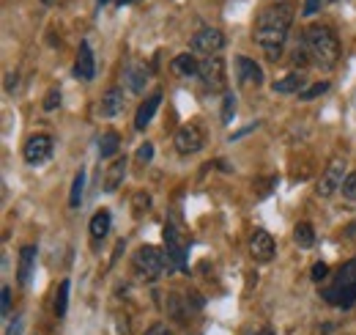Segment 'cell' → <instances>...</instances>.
<instances>
[{
  "label": "cell",
  "mask_w": 356,
  "mask_h": 335,
  "mask_svg": "<svg viewBox=\"0 0 356 335\" xmlns=\"http://www.w3.org/2000/svg\"><path fill=\"white\" fill-rule=\"evenodd\" d=\"M124 107H126V99H124V91H121V88H110V91L102 96V102H99V113H102L104 118L121 116Z\"/></svg>",
  "instance_id": "obj_15"
},
{
  "label": "cell",
  "mask_w": 356,
  "mask_h": 335,
  "mask_svg": "<svg viewBox=\"0 0 356 335\" xmlns=\"http://www.w3.org/2000/svg\"><path fill=\"white\" fill-rule=\"evenodd\" d=\"M129 3H137V0H118V6H129Z\"/></svg>",
  "instance_id": "obj_40"
},
{
  "label": "cell",
  "mask_w": 356,
  "mask_h": 335,
  "mask_svg": "<svg viewBox=\"0 0 356 335\" xmlns=\"http://www.w3.org/2000/svg\"><path fill=\"white\" fill-rule=\"evenodd\" d=\"M41 3H47V6H52V3H55V0H41Z\"/></svg>",
  "instance_id": "obj_41"
},
{
  "label": "cell",
  "mask_w": 356,
  "mask_h": 335,
  "mask_svg": "<svg viewBox=\"0 0 356 335\" xmlns=\"http://www.w3.org/2000/svg\"><path fill=\"white\" fill-rule=\"evenodd\" d=\"M36 256H38L36 245H25V248L19 250V267H16V281H19V286H27V283H30L33 267H36Z\"/></svg>",
  "instance_id": "obj_16"
},
{
  "label": "cell",
  "mask_w": 356,
  "mask_h": 335,
  "mask_svg": "<svg viewBox=\"0 0 356 335\" xmlns=\"http://www.w3.org/2000/svg\"><path fill=\"white\" fill-rule=\"evenodd\" d=\"M236 77L241 85H249V88L263 85V69L252 58H244V55L236 58Z\"/></svg>",
  "instance_id": "obj_13"
},
{
  "label": "cell",
  "mask_w": 356,
  "mask_h": 335,
  "mask_svg": "<svg viewBox=\"0 0 356 335\" xmlns=\"http://www.w3.org/2000/svg\"><path fill=\"white\" fill-rule=\"evenodd\" d=\"M321 3H324V0H304V6H302V14H304V17H313V14L321 8Z\"/></svg>",
  "instance_id": "obj_35"
},
{
  "label": "cell",
  "mask_w": 356,
  "mask_h": 335,
  "mask_svg": "<svg viewBox=\"0 0 356 335\" xmlns=\"http://www.w3.org/2000/svg\"><path fill=\"white\" fill-rule=\"evenodd\" d=\"M126 157H118L115 162H110L107 173H104V193H115L121 184H124V176H126Z\"/></svg>",
  "instance_id": "obj_19"
},
{
  "label": "cell",
  "mask_w": 356,
  "mask_h": 335,
  "mask_svg": "<svg viewBox=\"0 0 356 335\" xmlns=\"http://www.w3.org/2000/svg\"><path fill=\"white\" fill-rule=\"evenodd\" d=\"M82 195H85V171L80 168V171L74 173V182H71L69 206H71V209H80V206H82Z\"/></svg>",
  "instance_id": "obj_24"
},
{
  "label": "cell",
  "mask_w": 356,
  "mask_h": 335,
  "mask_svg": "<svg viewBox=\"0 0 356 335\" xmlns=\"http://www.w3.org/2000/svg\"><path fill=\"white\" fill-rule=\"evenodd\" d=\"M255 335H277V333H274L271 327H266V330H260V333H255Z\"/></svg>",
  "instance_id": "obj_39"
},
{
  "label": "cell",
  "mask_w": 356,
  "mask_h": 335,
  "mask_svg": "<svg viewBox=\"0 0 356 335\" xmlns=\"http://www.w3.org/2000/svg\"><path fill=\"white\" fill-rule=\"evenodd\" d=\"M321 297L335 308H351L356 305V256L348 259L332 278L326 289H321Z\"/></svg>",
  "instance_id": "obj_3"
},
{
  "label": "cell",
  "mask_w": 356,
  "mask_h": 335,
  "mask_svg": "<svg viewBox=\"0 0 356 335\" xmlns=\"http://www.w3.org/2000/svg\"><path fill=\"white\" fill-rule=\"evenodd\" d=\"M118 149H121V135H118V132L110 129V132H104V135L99 138V157H102V160L115 157Z\"/></svg>",
  "instance_id": "obj_22"
},
{
  "label": "cell",
  "mask_w": 356,
  "mask_h": 335,
  "mask_svg": "<svg viewBox=\"0 0 356 335\" xmlns=\"http://www.w3.org/2000/svg\"><path fill=\"white\" fill-rule=\"evenodd\" d=\"M74 77L85 80V83H91L96 77V58H93V50L88 41H80V50L74 58Z\"/></svg>",
  "instance_id": "obj_12"
},
{
  "label": "cell",
  "mask_w": 356,
  "mask_h": 335,
  "mask_svg": "<svg viewBox=\"0 0 356 335\" xmlns=\"http://www.w3.org/2000/svg\"><path fill=\"white\" fill-rule=\"evenodd\" d=\"M69 292H71V281H63L58 286V294H55V316L63 319L69 314Z\"/></svg>",
  "instance_id": "obj_25"
},
{
  "label": "cell",
  "mask_w": 356,
  "mask_h": 335,
  "mask_svg": "<svg viewBox=\"0 0 356 335\" xmlns=\"http://www.w3.org/2000/svg\"><path fill=\"white\" fill-rule=\"evenodd\" d=\"M16 83H19V77H16V72H11V74H8V77H5V91H8V94H11V91H14V88H16Z\"/></svg>",
  "instance_id": "obj_37"
},
{
  "label": "cell",
  "mask_w": 356,
  "mask_h": 335,
  "mask_svg": "<svg viewBox=\"0 0 356 335\" xmlns=\"http://www.w3.org/2000/svg\"><path fill=\"white\" fill-rule=\"evenodd\" d=\"M293 17H296V8H293L291 0L271 3V6H266V8L255 17L252 39H255V44L266 52L269 61H280L282 47H285V41H288V30H291V25H293Z\"/></svg>",
  "instance_id": "obj_1"
},
{
  "label": "cell",
  "mask_w": 356,
  "mask_h": 335,
  "mask_svg": "<svg viewBox=\"0 0 356 335\" xmlns=\"http://www.w3.org/2000/svg\"><path fill=\"white\" fill-rule=\"evenodd\" d=\"M96 3H99V6H104V3H110V0H96Z\"/></svg>",
  "instance_id": "obj_42"
},
{
  "label": "cell",
  "mask_w": 356,
  "mask_h": 335,
  "mask_svg": "<svg viewBox=\"0 0 356 335\" xmlns=\"http://www.w3.org/2000/svg\"><path fill=\"white\" fill-rule=\"evenodd\" d=\"M233 116H236V96L227 91L225 99H222V118H219V121H222V124H230Z\"/></svg>",
  "instance_id": "obj_27"
},
{
  "label": "cell",
  "mask_w": 356,
  "mask_h": 335,
  "mask_svg": "<svg viewBox=\"0 0 356 335\" xmlns=\"http://www.w3.org/2000/svg\"><path fill=\"white\" fill-rule=\"evenodd\" d=\"M162 237H165V256H168V270L170 267H176L181 272H186V242L181 239V234H178L176 226H165V231H162Z\"/></svg>",
  "instance_id": "obj_7"
},
{
  "label": "cell",
  "mask_w": 356,
  "mask_h": 335,
  "mask_svg": "<svg viewBox=\"0 0 356 335\" xmlns=\"http://www.w3.org/2000/svg\"><path fill=\"white\" fill-rule=\"evenodd\" d=\"M58 105H60V91L52 88V91L47 94V99H44V110H55Z\"/></svg>",
  "instance_id": "obj_33"
},
{
  "label": "cell",
  "mask_w": 356,
  "mask_h": 335,
  "mask_svg": "<svg viewBox=\"0 0 356 335\" xmlns=\"http://www.w3.org/2000/svg\"><path fill=\"white\" fill-rule=\"evenodd\" d=\"M146 335H173V330H170L168 325H162V322H157V325H151V327L146 330Z\"/></svg>",
  "instance_id": "obj_36"
},
{
  "label": "cell",
  "mask_w": 356,
  "mask_h": 335,
  "mask_svg": "<svg viewBox=\"0 0 356 335\" xmlns=\"http://www.w3.org/2000/svg\"><path fill=\"white\" fill-rule=\"evenodd\" d=\"M151 160H154V143H143V146L137 149V162L148 165Z\"/></svg>",
  "instance_id": "obj_32"
},
{
  "label": "cell",
  "mask_w": 356,
  "mask_h": 335,
  "mask_svg": "<svg viewBox=\"0 0 356 335\" xmlns=\"http://www.w3.org/2000/svg\"><path fill=\"white\" fill-rule=\"evenodd\" d=\"M329 91V83L324 80V83H315V85H310V88H304L302 94H299V99H304V102H310V99H315V96H321V94H326Z\"/></svg>",
  "instance_id": "obj_28"
},
{
  "label": "cell",
  "mask_w": 356,
  "mask_h": 335,
  "mask_svg": "<svg viewBox=\"0 0 356 335\" xmlns=\"http://www.w3.org/2000/svg\"><path fill=\"white\" fill-rule=\"evenodd\" d=\"M88 228H91V242L99 245V242L110 234V228H113V215H110L107 209H99V212L91 217V226H88Z\"/></svg>",
  "instance_id": "obj_18"
},
{
  "label": "cell",
  "mask_w": 356,
  "mask_h": 335,
  "mask_svg": "<svg viewBox=\"0 0 356 335\" xmlns=\"http://www.w3.org/2000/svg\"><path fill=\"white\" fill-rule=\"evenodd\" d=\"M310 278H313L315 283H321V281H326V278H329V264H324V261H318V264H313V272H310Z\"/></svg>",
  "instance_id": "obj_30"
},
{
  "label": "cell",
  "mask_w": 356,
  "mask_h": 335,
  "mask_svg": "<svg viewBox=\"0 0 356 335\" xmlns=\"http://www.w3.org/2000/svg\"><path fill=\"white\" fill-rule=\"evenodd\" d=\"M124 77H126L129 91H135V94H140V91L146 88V83H148V74H146V69H143V66H129Z\"/></svg>",
  "instance_id": "obj_23"
},
{
  "label": "cell",
  "mask_w": 356,
  "mask_h": 335,
  "mask_svg": "<svg viewBox=\"0 0 356 335\" xmlns=\"http://www.w3.org/2000/svg\"><path fill=\"white\" fill-rule=\"evenodd\" d=\"M173 72L178 77H197L200 74V63H197V58L192 52H181V55L173 58Z\"/></svg>",
  "instance_id": "obj_20"
},
{
  "label": "cell",
  "mask_w": 356,
  "mask_h": 335,
  "mask_svg": "<svg viewBox=\"0 0 356 335\" xmlns=\"http://www.w3.org/2000/svg\"><path fill=\"white\" fill-rule=\"evenodd\" d=\"M189 47H192L194 55L208 58V55H216V52L225 47V36H222V30H216V28H203V30H197V33L192 36Z\"/></svg>",
  "instance_id": "obj_8"
},
{
  "label": "cell",
  "mask_w": 356,
  "mask_h": 335,
  "mask_svg": "<svg viewBox=\"0 0 356 335\" xmlns=\"http://www.w3.org/2000/svg\"><path fill=\"white\" fill-rule=\"evenodd\" d=\"M135 204H137V206H135V212H137V215H143V212H148L151 198H148V195H143V193H137V195H135Z\"/></svg>",
  "instance_id": "obj_34"
},
{
  "label": "cell",
  "mask_w": 356,
  "mask_h": 335,
  "mask_svg": "<svg viewBox=\"0 0 356 335\" xmlns=\"http://www.w3.org/2000/svg\"><path fill=\"white\" fill-rule=\"evenodd\" d=\"M22 157L27 165H44L52 157V138L49 135H30L25 149H22Z\"/></svg>",
  "instance_id": "obj_11"
},
{
  "label": "cell",
  "mask_w": 356,
  "mask_h": 335,
  "mask_svg": "<svg viewBox=\"0 0 356 335\" xmlns=\"http://www.w3.org/2000/svg\"><path fill=\"white\" fill-rule=\"evenodd\" d=\"M274 250H277V245H274V237H271L269 231H255V234H252V239H249V253H252L255 261H260V264L271 261V259H274Z\"/></svg>",
  "instance_id": "obj_14"
},
{
  "label": "cell",
  "mask_w": 356,
  "mask_h": 335,
  "mask_svg": "<svg viewBox=\"0 0 356 335\" xmlns=\"http://www.w3.org/2000/svg\"><path fill=\"white\" fill-rule=\"evenodd\" d=\"M165 308H168V316H173L176 322H186L203 308V300L197 297V292H189V294L170 292L168 300H165Z\"/></svg>",
  "instance_id": "obj_5"
},
{
  "label": "cell",
  "mask_w": 356,
  "mask_h": 335,
  "mask_svg": "<svg viewBox=\"0 0 356 335\" xmlns=\"http://www.w3.org/2000/svg\"><path fill=\"white\" fill-rule=\"evenodd\" d=\"M340 190H343V195H346L348 201H354L356 204V171L346 176V182H343V187H340Z\"/></svg>",
  "instance_id": "obj_29"
},
{
  "label": "cell",
  "mask_w": 356,
  "mask_h": 335,
  "mask_svg": "<svg viewBox=\"0 0 356 335\" xmlns=\"http://www.w3.org/2000/svg\"><path fill=\"white\" fill-rule=\"evenodd\" d=\"M302 88H304V74H296V72L271 85L274 94H302Z\"/></svg>",
  "instance_id": "obj_21"
},
{
  "label": "cell",
  "mask_w": 356,
  "mask_h": 335,
  "mask_svg": "<svg viewBox=\"0 0 356 335\" xmlns=\"http://www.w3.org/2000/svg\"><path fill=\"white\" fill-rule=\"evenodd\" d=\"M203 143H205V135L197 124H183L173 138V146H176L178 154H197L203 149Z\"/></svg>",
  "instance_id": "obj_10"
},
{
  "label": "cell",
  "mask_w": 356,
  "mask_h": 335,
  "mask_svg": "<svg viewBox=\"0 0 356 335\" xmlns=\"http://www.w3.org/2000/svg\"><path fill=\"white\" fill-rule=\"evenodd\" d=\"M132 267H135V272L143 281H157L165 272V267H168V256L159 248H154V245H143L140 250H135Z\"/></svg>",
  "instance_id": "obj_4"
},
{
  "label": "cell",
  "mask_w": 356,
  "mask_h": 335,
  "mask_svg": "<svg viewBox=\"0 0 356 335\" xmlns=\"http://www.w3.org/2000/svg\"><path fill=\"white\" fill-rule=\"evenodd\" d=\"M343 182H346V160H343V157H335V160L326 165L321 182L315 184V193L324 195V198H329L332 193H337V190L343 187Z\"/></svg>",
  "instance_id": "obj_9"
},
{
  "label": "cell",
  "mask_w": 356,
  "mask_h": 335,
  "mask_svg": "<svg viewBox=\"0 0 356 335\" xmlns=\"http://www.w3.org/2000/svg\"><path fill=\"white\" fill-rule=\"evenodd\" d=\"M203 85L211 91V94H219L225 91V58L216 52V55H208L200 61V74Z\"/></svg>",
  "instance_id": "obj_6"
},
{
  "label": "cell",
  "mask_w": 356,
  "mask_h": 335,
  "mask_svg": "<svg viewBox=\"0 0 356 335\" xmlns=\"http://www.w3.org/2000/svg\"><path fill=\"white\" fill-rule=\"evenodd\" d=\"M302 47L310 58V63L321 69H332L340 61V39L326 25H310L302 36Z\"/></svg>",
  "instance_id": "obj_2"
},
{
  "label": "cell",
  "mask_w": 356,
  "mask_h": 335,
  "mask_svg": "<svg viewBox=\"0 0 356 335\" xmlns=\"http://www.w3.org/2000/svg\"><path fill=\"white\" fill-rule=\"evenodd\" d=\"M293 239H296L299 248H313L315 245V228L310 223H299L293 228Z\"/></svg>",
  "instance_id": "obj_26"
},
{
  "label": "cell",
  "mask_w": 356,
  "mask_h": 335,
  "mask_svg": "<svg viewBox=\"0 0 356 335\" xmlns=\"http://www.w3.org/2000/svg\"><path fill=\"white\" fill-rule=\"evenodd\" d=\"M159 105H162V94H159V91H157V94H151V96L140 105V110H137V116H135V127H137L140 132L154 121V116H157Z\"/></svg>",
  "instance_id": "obj_17"
},
{
  "label": "cell",
  "mask_w": 356,
  "mask_h": 335,
  "mask_svg": "<svg viewBox=\"0 0 356 335\" xmlns=\"http://www.w3.org/2000/svg\"><path fill=\"white\" fill-rule=\"evenodd\" d=\"M5 335H22V319H14L11 322V327H8V333Z\"/></svg>",
  "instance_id": "obj_38"
},
{
  "label": "cell",
  "mask_w": 356,
  "mask_h": 335,
  "mask_svg": "<svg viewBox=\"0 0 356 335\" xmlns=\"http://www.w3.org/2000/svg\"><path fill=\"white\" fill-rule=\"evenodd\" d=\"M0 314L3 316H11V289L8 286L0 289Z\"/></svg>",
  "instance_id": "obj_31"
}]
</instances>
